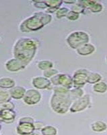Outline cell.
<instances>
[{"label": "cell", "instance_id": "9a60e30c", "mask_svg": "<svg viewBox=\"0 0 107 135\" xmlns=\"http://www.w3.org/2000/svg\"><path fill=\"white\" fill-rule=\"evenodd\" d=\"M9 92H10L12 98L18 100L24 98L26 90L22 86H16L12 89H10Z\"/></svg>", "mask_w": 107, "mask_h": 135}, {"label": "cell", "instance_id": "1f68e13d", "mask_svg": "<svg viewBox=\"0 0 107 135\" xmlns=\"http://www.w3.org/2000/svg\"><path fill=\"white\" fill-rule=\"evenodd\" d=\"M28 135H43V134H42V133L40 132V131L39 132V131H34L33 132H32V133Z\"/></svg>", "mask_w": 107, "mask_h": 135}, {"label": "cell", "instance_id": "5b68a950", "mask_svg": "<svg viewBox=\"0 0 107 135\" xmlns=\"http://www.w3.org/2000/svg\"><path fill=\"white\" fill-rule=\"evenodd\" d=\"M50 80L54 86H62L69 90L74 87L73 78L68 74L59 73L50 78Z\"/></svg>", "mask_w": 107, "mask_h": 135}, {"label": "cell", "instance_id": "d4e9b609", "mask_svg": "<svg viewBox=\"0 0 107 135\" xmlns=\"http://www.w3.org/2000/svg\"><path fill=\"white\" fill-rule=\"evenodd\" d=\"M69 9L67 8H65V7H63V8H59L58 9V10L55 12V14H56V17L57 18L61 19L63 17L67 16V14L69 13Z\"/></svg>", "mask_w": 107, "mask_h": 135}, {"label": "cell", "instance_id": "d6986e66", "mask_svg": "<svg viewBox=\"0 0 107 135\" xmlns=\"http://www.w3.org/2000/svg\"><path fill=\"white\" fill-rule=\"evenodd\" d=\"M93 91L98 93H104L107 91V84L103 81H100L94 84Z\"/></svg>", "mask_w": 107, "mask_h": 135}, {"label": "cell", "instance_id": "8992f818", "mask_svg": "<svg viewBox=\"0 0 107 135\" xmlns=\"http://www.w3.org/2000/svg\"><path fill=\"white\" fill-rule=\"evenodd\" d=\"M90 105V97L88 94H86L83 97L75 100L72 103L69 111L72 113L82 112L87 109Z\"/></svg>", "mask_w": 107, "mask_h": 135}, {"label": "cell", "instance_id": "2e32d148", "mask_svg": "<svg viewBox=\"0 0 107 135\" xmlns=\"http://www.w3.org/2000/svg\"><path fill=\"white\" fill-rule=\"evenodd\" d=\"M16 85L15 80L9 77H2L0 79V86L2 89H12Z\"/></svg>", "mask_w": 107, "mask_h": 135}, {"label": "cell", "instance_id": "7c38bea8", "mask_svg": "<svg viewBox=\"0 0 107 135\" xmlns=\"http://www.w3.org/2000/svg\"><path fill=\"white\" fill-rule=\"evenodd\" d=\"M78 3L85 9H88L94 13L100 12L103 9V5L95 1H79Z\"/></svg>", "mask_w": 107, "mask_h": 135}, {"label": "cell", "instance_id": "e0dca14e", "mask_svg": "<svg viewBox=\"0 0 107 135\" xmlns=\"http://www.w3.org/2000/svg\"><path fill=\"white\" fill-rule=\"evenodd\" d=\"M91 129L95 132H103L107 130V124L103 121H96L91 124Z\"/></svg>", "mask_w": 107, "mask_h": 135}, {"label": "cell", "instance_id": "ffe728a7", "mask_svg": "<svg viewBox=\"0 0 107 135\" xmlns=\"http://www.w3.org/2000/svg\"><path fill=\"white\" fill-rule=\"evenodd\" d=\"M102 80V76L97 72H90L88 77L87 83L90 84H95Z\"/></svg>", "mask_w": 107, "mask_h": 135}, {"label": "cell", "instance_id": "836d02e7", "mask_svg": "<svg viewBox=\"0 0 107 135\" xmlns=\"http://www.w3.org/2000/svg\"><path fill=\"white\" fill-rule=\"evenodd\" d=\"M106 61H107V56H106Z\"/></svg>", "mask_w": 107, "mask_h": 135}, {"label": "cell", "instance_id": "484cf974", "mask_svg": "<svg viewBox=\"0 0 107 135\" xmlns=\"http://www.w3.org/2000/svg\"><path fill=\"white\" fill-rule=\"evenodd\" d=\"M0 111L3 110H14L15 108V105L13 103H12L11 101L7 102V103H1L0 105Z\"/></svg>", "mask_w": 107, "mask_h": 135}, {"label": "cell", "instance_id": "603a6c76", "mask_svg": "<svg viewBox=\"0 0 107 135\" xmlns=\"http://www.w3.org/2000/svg\"><path fill=\"white\" fill-rule=\"evenodd\" d=\"M37 66L39 69L44 71L53 68V63L49 60H41V61H38V64H37Z\"/></svg>", "mask_w": 107, "mask_h": 135}, {"label": "cell", "instance_id": "9c48e42d", "mask_svg": "<svg viewBox=\"0 0 107 135\" xmlns=\"http://www.w3.org/2000/svg\"><path fill=\"white\" fill-rule=\"evenodd\" d=\"M32 84L34 88L40 90L50 89L53 85L50 79L44 76L34 77L32 80Z\"/></svg>", "mask_w": 107, "mask_h": 135}, {"label": "cell", "instance_id": "ac0fdd59", "mask_svg": "<svg viewBox=\"0 0 107 135\" xmlns=\"http://www.w3.org/2000/svg\"><path fill=\"white\" fill-rule=\"evenodd\" d=\"M69 95H70L71 99L74 102V101L84 96V91L82 88L74 87L69 91Z\"/></svg>", "mask_w": 107, "mask_h": 135}, {"label": "cell", "instance_id": "7402d4cb", "mask_svg": "<svg viewBox=\"0 0 107 135\" xmlns=\"http://www.w3.org/2000/svg\"><path fill=\"white\" fill-rule=\"evenodd\" d=\"M11 99H12V96H11L10 92L6 89H1L0 91V103H7L10 101Z\"/></svg>", "mask_w": 107, "mask_h": 135}, {"label": "cell", "instance_id": "4fadbf2b", "mask_svg": "<svg viewBox=\"0 0 107 135\" xmlns=\"http://www.w3.org/2000/svg\"><path fill=\"white\" fill-rule=\"evenodd\" d=\"M16 114L14 110L1 111V121L6 124H11L15 120Z\"/></svg>", "mask_w": 107, "mask_h": 135}, {"label": "cell", "instance_id": "cb8c5ba5", "mask_svg": "<svg viewBox=\"0 0 107 135\" xmlns=\"http://www.w3.org/2000/svg\"><path fill=\"white\" fill-rule=\"evenodd\" d=\"M59 74V72L57 70L54 69V68H50V69L46 70L43 71V76L47 78L50 79L51 78L55 76L56 74Z\"/></svg>", "mask_w": 107, "mask_h": 135}, {"label": "cell", "instance_id": "6da1fadb", "mask_svg": "<svg viewBox=\"0 0 107 135\" xmlns=\"http://www.w3.org/2000/svg\"><path fill=\"white\" fill-rule=\"evenodd\" d=\"M37 51L36 41L30 38H21L17 40L13 49L15 58L28 65L33 60Z\"/></svg>", "mask_w": 107, "mask_h": 135}, {"label": "cell", "instance_id": "30bf717a", "mask_svg": "<svg viewBox=\"0 0 107 135\" xmlns=\"http://www.w3.org/2000/svg\"><path fill=\"white\" fill-rule=\"evenodd\" d=\"M26 66L27 65L25 64L24 62L15 57L8 60L6 63V68L9 72H16L22 70L24 69Z\"/></svg>", "mask_w": 107, "mask_h": 135}, {"label": "cell", "instance_id": "d6a6232c", "mask_svg": "<svg viewBox=\"0 0 107 135\" xmlns=\"http://www.w3.org/2000/svg\"><path fill=\"white\" fill-rule=\"evenodd\" d=\"M63 2L65 3H69V4H72V3L75 4L77 2H75V1H69V2L68 1H63Z\"/></svg>", "mask_w": 107, "mask_h": 135}, {"label": "cell", "instance_id": "4dcf8cb0", "mask_svg": "<svg viewBox=\"0 0 107 135\" xmlns=\"http://www.w3.org/2000/svg\"><path fill=\"white\" fill-rule=\"evenodd\" d=\"M19 122H30V123H34L33 118H30V117H23V118H20V120H19Z\"/></svg>", "mask_w": 107, "mask_h": 135}, {"label": "cell", "instance_id": "52a82bcc", "mask_svg": "<svg viewBox=\"0 0 107 135\" xmlns=\"http://www.w3.org/2000/svg\"><path fill=\"white\" fill-rule=\"evenodd\" d=\"M90 71L86 69L77 70L73 75V81H74V87L82 88L87 83Z\"/></svg>", "mask_w": 107, "mask_h": 135}, {"label": "cell", "instance_id": "f546056e", "mask_svg": "<svg viewBox=\"0 0 107 135\" xmlns=\"http://www.w3.org/2000/svg\"><path fill=\"white\" fill-rule=\"evenodd\" d=\"M44 126L45 125L44 124V123L41 122H34V126L35 131H40Z\"/></svg>", "mask_w": 107, "mask_h": 135}, {"label": "cell", "instance_id": "5bb4252c", "mask_svg": "<svg viewBox=\"0 0 107 135\" xmlns=\"http://www.w3.org/2000/svg\"><path fill=\"white\" fill-rule=\"evenodd\" d=\"M95 50H96V48L93 45L90 44V43H87V44L84 45L80 47L78 49H77L76 51L80 55L86 56V55H89L93 54Z\"/></svg>", "mask_w": 107, "mask_h": 135}, {"label": "cell", "instance_id": "ba28073f", "mask_svg": "<svg viewBox=\"0 0 107 135\" xmlns=\"http://www.w3.org/2000/svg\"><path fill=\"white\" fill-rule=\"evenodd\" d=\"M42 95L40 93L34 89H29L26 90L23 100L26 104L34 105L39 103L41 100Z\"/></svg>", "mask_w": 107, "mask_h": 135}, {"label": "cell", "instance_id": "83f0119b", "mask_svg": "<svg viewBox=\"0 0 107 135\" xmlns=\"http://www.w3.org/2000/svg\"><path fill=\"white\" fill-rule=\"evenodd\" d=\"M32 3H33L34 7L39 8V9H47L49 8L45 1H33Z\"/></svg>", "mask_w": 107, "mask_h": 135}, {"label": "cell", "instance_id": "277c9868", "mask_svg": "<svg viewBox=\"0 0 107 135\" xmlns=\"http://www.w3.org/2000/svg\"><path fill=\"white\" fill-rule=\"evenodd\" d=\"M90 37L86 32L77 31L72 32L67 36L66 41L71 48L77 49L84 45L89 43Z\"/></svg>", "mask_w": 107, "mask_h": 135}, {"label": "cell", "instance_id": "4316f807", "mask_svg": "<svg viewBox=\"0 0 107 135\" xmlns=\"http://www.w3.org/2000/svg\"><path fill=\"white\" fill-rule=\"evenodd\" d=\"M71 10L73 11V12H75L76 13H78V14H80V13H84L85 8H84V7L81 6V5L77 2L76 3L72 6V8H71Z\"/></svg>", "mask_w": 107, "mask_h": 135}, {"label": "cell", "instance_id": "f1b7e54d", "mask_svg": "<svg viewBox=\"0 0 107 135\" xmlns=\"http://www.w3.org/2000/svg\"><path fill=\"white\" fill-rule=\"evenodd\" d=\"M66 18L69 20H77L80 18V14H78V13H76L75 12H73V11L71 10L67 14Z\"/></svg>", "mask_w": 107, "mask_h": 135}, {"label": "cell", "instance_id": "7a4b0ae2", "mask_svg": "<svg viewBox=\"0 0 107 135\" xmlns=\"http://www.w3.org/2000/svg\"><path fill=\"white\" fill-rule=\"evenodd\" d=\"M52 16L46 12H38L22 22L20 31L22 32H29L41 29L45 25L50 23Z\"/></svg>", "mask_w": 107, "mask_h": 135}, {"label": "cell", "instance_id": "8fae6325", "mask_svg": "<svg viewBox=\"0 0 107 135\" xmlns=\"http://www.w3.org/2000/svg\"><path fill=\"white\" fill-rule=\"evenodd\" d=\"M34 123L18 122V125L16 127L17 133L20 135H28L31 134L35 131Z\"/></svg>", "mask_w": 107, "mask_h": 135}, {"label": "cell", "instance_id": "3957f363", "mask_svg": "<svg viewBox=\"0 0 107 135\" xmlns=\"http://www.w3.org/2000/svg\"><path fill=\"white\" fill-rule=\"evenodd\" d=\"M73 101L71 99L69 92H54L50 100V107L57 114H65L70 109Z\"/></svg>", "mask_w": 107, "mask_h": 135}, {"label": "cell", "instance_id": "44dd1931", "mask_svg": "<svg viewBox=\"0 0 107 135\" xmlns=\"http://www.w3.org/2000/svg\"><path fill=\"white\" fill-rule=\"evenodd\" d=\"M40 132L43 135H57V129L55 126L47 125L40 131Z\"/></svg>", "mask_w": 107, "mask_h": 135}]
</instances>
